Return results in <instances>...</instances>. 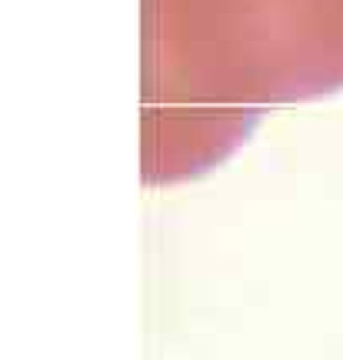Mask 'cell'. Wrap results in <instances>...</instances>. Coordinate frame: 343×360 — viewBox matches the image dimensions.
Returning a JSON list of instances; mask_svg holds the SVG:
<instances>
[{"label": "cell", "instance_id": "obj_1", "mask_svg": "<svg viewBox=\"0 0 343 360\" xmlns=\"http://www.w3.org/2000/svg\"><path fill=\"white\" fill-rule=\"evenodd\" d=\"M204 124L227 154L267 103L343 90V0H187Z\"/></svg>", "mask_w": 343, "mask_h": 360}]
</instances>
